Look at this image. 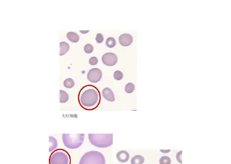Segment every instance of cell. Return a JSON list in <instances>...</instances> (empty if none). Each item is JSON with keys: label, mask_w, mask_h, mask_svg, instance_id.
I'll return each instance as SVG.
<instances>
[{"label": "cell", "mask_w": 231, "mask_h": 164, "mask_svg": "<svg viewBox=\"0 0 231 164\" xmlns=\"http://www.w3.org/2000/svg\"><path fill=\"white\" fill-rule=\"evenodd\" d=\"M113 76L114 78L117 81H120V80H122L124 77V74L122 73V72L120 71H116L114 72V74H113Z\"/></svg>", "instance_id": "ffe728a7"}, {"label": "cell", "mask_w": 231, "mask_h": 164, "mask_svg": "<svg viewBox=\"0 0 231 164\" xmlns=\"http://www.w3.org/2000/svg\"><path fill=\"white\" fill-rule=\"evenodd\" d=\"M78 101L84 109L92 110L96 109L100 102V93L94 86L89 85L81 88L78 97Z\"/></svg>", "instance_id": "6da1fadb"}, {"label": "cell", "mask_w": 231, "mask_h": 164, "mask_svg": "<svg viewBox=\"0 0 231 164\" xmlns=\"http://www.w3.org/2000/svg\"><path fill=\"white\" fill-rule=\"evenodd\" d=\"M88 139L92 145L97 148H105L113 145L112 134H88Z\"/></svg>", "instance_id": "7a4b0ae2"}, {"label": "cell", "mask_w": 231, "mask_h": 164, "mask_svg": "<svg viewBox=\"0 0 231 164\" xmlns=\"http://www.w3.org/2000/svg\"><path fill=\"white\" fill-rule=\"evenodd\" d=\"M98 63V59L96 57H92L89 60V64L91 65H95Z\"/></svg>", "instance_id": "603a6c76"}, {"label": "cell", "mask_w": 231, "mask_h": 164, "mask_svg": "<svg viewBox=\"0 0 231 164\" xmlns=\"http://www.w3.org/2000/svg\"><path fill=\"white\" fill-rule=\"evenodd\" d=\"M60 51L59 53L60 56L64 55L69 51V45L65 42H60Z\"/></svg>", "instance_id": "7c38bea8"}, {"label": "cell", "mask_w": 231, "mask_h": 164, "mask_svg": "<svg viewBox=\"0 0 231 164\" xmlns=\"http://www.w3.org/2000/svg\"><path fill=\"white\" fill-rule=\"evenodd\" d=\"M171 150H160V152H162L164 153H166L169 152H170Z\"/></svg>", "instance_id": "d4e9b609"}, {"label": "cell", "mask_w": 231, "mask_h": 164, "mask_svg": "<svg viewBox=\"0 0 231 164\" xmlns=\"http://www.w3.org/2000/svg\"><path fill=\"white\" fill-rule=\"evenodd\" d=\"M49 152H53L56 150V147L58 145L57 141L55 137L52 136H50L49 137Z\"/></svg>", "instance_id": "8fae6325"}, {"label": "cell", "mask_w": 231, "mask_h": 164, "mask_svg": "<svg viewBox=\"0 0 231 164\" xmlns=\"http://www.w3.org/2000/svg\"><path fill=\"white\" fill-rule=\"evenodd\" d=\"M79 164H106L104 155L97 151L85 152L81 158Z\"/></svg>", "instance_id": "277c9868"}, {"label": "cell", "mask_w": 231, "mask_h": 164, "mask_svg": "<svg viewBox=\"0 0 231 164\" xmlns=\"http://www.w3.org/2000/svg\"><path fill=\"white\" fill-rule=\"evenodd\" d=\"M144 162V157L140 155H135L131 161V164H143Z\"/></svg>", "instance_id": "4fadbf2b"}, {"label": "cell", "mask_w": 231, "mask_h": 164, "mask_svg": "<svg viewBox=\"0 0 231 164\" xmlns=\"http://www.w3.org/2000/svg\"><path fill=\"white\" fill-rule=\"evenodd\" d=\"M182 151H180V152H178L177 154H176V159L177 161L180 164H182Z\"/></svg>", "instance_id": "cb8c5ba5"}, {"label": "cell", "mask_w": 231, "mask_h": 164, "mask_svg": "<svg viewBox=\"0 0 231 164\" xmlns=\"http://www.w3.org/2000/svg\"><path fill=\"white\" fill-rule=\"evenodd\" d=\"M64 85L67 88H72L75 86V82L72 78H68L64 80Z\"/></svg>", "instance_id": "2e32d148"}, {"label": "cell", "mask_w": 231, "mask_h": 164, "mask_svg": "<svg viewBox=\"0 0 231 164\" xmlns=\"http://www.w3.org/2000/svg\"><path fill=\"white\" fill-rule=\"evenodd\" d=\"M84 134H63L62 140L66 148L76 149L82 145L84 140Z\"/></svg>", "instance_id": "3957f363"}, {"label": "cell", "mask_w": 231, "mask_h": 164, "mask_svg": "<svg viewBox=\"0 0 231 164\" xmlns=\"http://www.w3.org/2000/svg\"><path fill=\"white\" fill-rule=\"evenodd\" d=\"M96 40L97 42V43H101L103 42L104 40V37L103 35L101 33H98L96 37Z\"/></svg>", "instance_id": "7402d4cb"}, {"label": "cell", "mask_w": 231, "mask_h": 164, "mask_svg": "<svg viewBox=\"0 0 231 164\" xmlns=\"http://www.w3.org/2000/svg\"><path fill=\"white\" fill-rule=\"evenodd\" d=\"M159 163L160 164H171L172 160L169 157L164 156L160 158Z\"/></svg>", "instance_id": "d6986e66"}, {"label": "cell", "mask_w": 231, "mask_h": 164, "mask_svg": "<svg viewBox=\"0 0 231 164\" xmlns=\"http://www.w3.org/2000/svg\"><path fill=\"white\" fill-rule=\"evenodd\" d=\"M117 56L113 53H106L102 57L103 63L107 66H112L115 65L117 63Z\"/></svg>", "instance_id": "52a82bcc"}, {"label": "cell", "mask_w": 231, "mask_h": 164, "mask_svg": "<svg viewBox=\"0 0 231 164\" xmlns=\"http://www.w3.org/2000/svg\"><path fill=\"white\" fill-rule=\"evenodd\" d=\"M59 96H60L59 97L60 102L62 104H64V103L67 102L69 100V98L68 94L63 90H60Z\"/></svg>", "instance_id": "9a60e30c"}, {"label": "cell", "mask_w": 231, "mask_h": 164, "mask_svg": "<svg viewBox=\"0 0 231 164\" xmlns=\"http://www.w3.org/2000/svg\"><path fill=\"white\" fill-rule=\"evenodd\" d=\"M102 77V71L97 68L92 69L87 74V79L92 83H97L101 80Z\"/></svg>", "instance_id": "8992f818"}, {"label": "cell", "mask_w": 231, "mask_h": 164, "mask_svg": "<svg viewBox=\"0 0 231 164\" xmlns=\"http://www.w3.org/2000/svg\"><path fill=\"white\" fill-rule=\"evenodd\" d=\"M94 50L93 46L90 44H88L84 47V51L87 53H92Z\"/></svg>", "instance_id": "44dd1931"}, {"label": "cell", "mask_w": 231, "mask_h": 164, "mask_svg": "<svg viewBox=\"0 0 231 164\" xmlns=\"http://www.w3.org/2000/svg\"><path fill=\"white\" fill-rule=\"evenodd\" d=\"M67 37L70 41L73 43H77L79 40V37L76 33L69 32L67 34Z\"/></svg>", "instance_id": "5bb4252c"}, {"label": "cell", "mask_w": 231, "mask_h": 164, "mask_svg": "<svg viewBox=\"0 0 231 164\" xmlns=\"http://www.w3.org/2000/svg\"><path fill=\"white\" fill-rule=\"evenodd\" d=\"M49 164H71V157L66 150L58 149L52 152L49 158Z\"/></svg>", "instance_id": "5b68a950"}, {"label": "cell", "mask_w": 231, "mask_h": 164, "mask_svg": "<svg viewBox=\"0 0 231 164\" xmlns=\"http://www.w3.org/2000/svg\"><path fill=\"white\" fill-rule=\"evenodd\" d=\"M102 96L104 99L110 102H113L115 101V95L112 90L109 88L103 89L102 92Z\"/></svg>", "instance_id": "9c48e42d"}, {"label": "cell", "mask_w": 231, "mask_h": 164, "mask_svg": "<svg viewBox=\"0 0 231 164\" xmlns=\"http://www.w3.org/2000/svg\"><path fill=\"white\" fill-rule=\"evenodd\" d=\"M119 42L121 45L123 46H128L131 45L133 42V37L130 34H122L119 37Z\"/></svg>", "instance_id": "ba28073f"}, {"label": "cell", "mask_w": 231, "mask_h": 164, "mask_svg": "<svg viewBox=\"0 0 231 164\" xmlns=\"http://www.w3.org/2000/svg\"><path fill=\"white\" fill-rule=\"evenodd\" d=\"M105 44L108 47L112 48L115 47V45H116V41L115 38L112 37H109L106 40Z\"/></svg>", "instance_id": "e0dca14e"}, {"label": "cell", "mask_w": 231, "mask_h": 164, "mask_svg": "<svg viewBox=\"0 0 231 164\" xmlns=\"http://www.w3.org/2000/svg\"><path fill=\"white\" fill-rule=\"evenodd\" d=\"M135 85L133 84V83L129 82L126 85L124 89H125V92L128 94H131L135 90Z\"/></svg>", "instance_id": "ac0fdd59"}, {"label": "cell", "mask_w": 231, "mask_h": 164, "mask_svg": "<svg viewBox=\"0 0 231 164\" xmlns=\"http://www.w3.org/2000/svg\"><path fill=\"white\" fill-rule=\"evenodd\" d=\"M116 157L119 162L121 163H125L129 160V155L127 151L122 150L117 153Z\"/></svg>", "instance_id": "30bf717a"}]
</instances>
